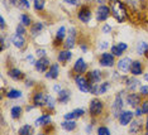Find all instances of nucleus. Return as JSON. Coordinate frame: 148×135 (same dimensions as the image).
I'll list each match as a JSON object with an SVG mask.
<instances>
[{
    "label": "nucleus",
    "instance_id": "obj_1",
    "mask_svg": "<svg viewBox=\"0 0 148 135\" xmlns=\"http://www.w3.org/2000/svg\"><path fill=\"white\" fill-rule=\"evenodd\" d=\"M110 13L118 23H124L128 19L127 6L120 0H110Z\"/></svg>",
    "mask_w": 148,
    "mask_h": 135
},
{
    "label": "nucleus",
    "instance_id": "obj_2",
    "mask_svg": "<svg viewBox=\"0 0 148 135\" xmlns=\"http://www.w3.org/2000/svg\"><path fill=\"white\" fill-rule=\"evenodd\" d=\"M103 109H104V104L99 99H94V100L90 101L89 111H90V115H91V116H99V115H101Z\"/></svg>",
    "mask_w": 148,
    "mask_h": 135
},
{
    "label": "nucleus",
    "instance_id": "obj_3",
    "mask_svg": "<svg viewBox=\"0 0 148 135\" xmlns=\"http://www.w3.org/2000/svg\"><path fill=\"white\" fill-rule=\"evenodd\" d=\"M75 82H76V86L79 87V90L82 91V92H90L91 91V83L84 76L81 75L75 76Z\"/></svg>",
    "mask_w": 148,
    "mask_h": 135
},
{
    "label": "nucleus",
    "instance_id": "obj_4",
    "mask_svg": "<svg viewBox=\"0 0 148 135\" xmlns=\"http://www.w3.org/2000/svg\"><path fill=\"white\" fill-rule=\"evenodd\" d=\"M112 110H113V116L114 117H119V115L122 114V110H123V97H122L120 93H119V95H116L115 100H114Z\"/></svg>",
    "mask_w": 148,
    "mask_h": 135
},
{
    "label": "nucleus",
    "instance_id": "obj_5",
    "mask_svg": "<svg viewBox=\"0 0 148 135\" xmlns=\"http://www.w3.org/2000/svg\"><path fill=\"white\" fill-rule=\"evenodd\" d=\"M110 15V8L106 5H100L96 10V19L97 22H105Z\"/></svg>",
    "mask_w": 148,
    "mask_h": 135
},
{
    "label": "nucleus",
    "instance_id": "obj_6",
    "mask_svg": "<svg viewBox=\"0 0 148 135\" xmlns=\"http://www.w3.org/2000/svg\"><path fill=\"white\" fill-rule=\"evenodd\" d=\"M99 63H100V66H103V67H113L114 63H115L114 55L113 53H103V55L100 56Z\"/></svg>",
    "mask_w": 148,
    "mask_h": 135
},
{
    "label": "nucleus",
    "instance_id": "obj_7",
    "mask_svg": "<svg viewBox=\"0 0 148 135\" xmlns=\"http://www.w3.org/2000/svg\"><path fill=\"white\" fill-rule=\"evenodd\" d=\"M77 18L81 20L82 23H89L90 19H91V10H90L89 6H82V8H80L79 13H77Z\"/></svg>",
    "mask_w": 148,
    "mask_h": 135
},
{
    "label": "nucleus",
    "instance_id": "obj_8",
    "mask_svg": "<svg viewBox=\"0 0 148 135\" xmlns=\"http://www.w3.org/2000/svg\"><path fill=\"white\" fill-rule=\"evenodd\" d=\"M47 100H48V95L43 92H37L33 96V105L34 106H46Z\"/></svg>",
    "mask_w": 148,
    "mask_h": 135
},
{
    "label": "nucleus",
    "instance_id": "obj_9",
    "mask_svg": "<svg viewBox=\"0 0 148 135\" xmlns=\"http://www.w3.org/2000/svg\"><path fill=\"white\" fill-rule=\"evenodd\" d=\"M76 28H71L69 32V37H67L66 39V43H65V48L66 49H71L72 47H75L76 44Z\"/></svg>",
    "mask_w": 148,
    "mask_h": 135
},
{
    "label": "nucleus",
    "instance_id": "obj_10",
    "mask_svg": "<svg viewBox=\"0 0 148 135\" xmlns=\"http://www.w3.org/2000/svg\"><path fill=\"white\" fill-rule=\"evenodd\" d=\"M49 59L47 58V57H42V58H39L37 62L34 63L36 66V70L38 71V72H47V68L49 67Z\"/></svg>",
    "mask_w": 148,
    "mask_h": 135
},
{
    "label": "nucleus",
    "instance_id": "obj_11",
    "mask_svg": "<svg viewBox=\"0 0 148 135\" xmlns=\"http://www.w3.org/2000/svg\"><path fill=\"white\" fill-rule=\"evenodd\" d=\"M133 116H134V112H132V111H124V112H122L119 115L120 125L125 126V125H128V124H130L132 120H133Z\"/></svg>",
    "mask_w": 148,
    "mask_h": 135
},
{
    "label": "nucleus",
    "instance_id": "obj_12",
    "mask_svg": "<svg viewBox=\"0 0 148 135\" xmlns=\"http://www.w3.org/2000/svg\"><path fill=\"white\" fill-rule=\"evenodd\" d=\"M86 70H87V63L85 62L84 58H79L75 62V65H73V71H75L76 73H79V75L86 72Z\"/></svg>",
    "mask_w": 148,
    "mask_h": 135
},
{
    "label": "nucleus",
    "instance_id": "obj_13",
    "mask_svg": "<svg viewBox=\"0 0 148 135\" xmlns=\"http://www.w3.org/2000/svg\"><path fill=\"white\" fill-rule=\"evenodd\" d=\"M58 73H60V66L58 63H53V65L49 67V70L47 71L46 73V78L48 80H55L58 77Z\"/></svg>",
    "mask_w": 148,
    "mask_h": 135
},
{
    "label": "nucleus",
    "instance_id": "obj_14",
    "mask_svg": "<svg viewBox=\"0 0 148 135\" xmlns=\"http://www.w3.org/2000/svg\"><path fill=\"white\" fill-rule=\"evenodd\" d=\"M130 65H132V59L129 57H124L118 62V70L120 72H128V70L130 68Z\"/></svg>",
    "mask_w": 148,
    "mask_h": 135
},
{
    "label": "nucleus",
    "instance_id": "obj_15",
    "mask_svg": "<svg viewBox=\"0 0 148 135\" xmlns=\"http://www.w3.org/2000/svg\"><path fill=\"white\" fill-rule=\"evenodd\" d=\"M127 104L132 107H138V104H140V96L138 93H129L127 96Z\"/></svg>",
    "mask_w": 148,
    "mask_h": 135
},
{
    "label": "nucleus",
    "instance_id": "obj_16",
    "mask_svg": "<svg viewBox=\"0 0 148 135\" xmlns=\"http://www.w3.org/2000/svg\"><path fill=\"white\" fill-rule=\"evenodd\" d=\"M87 80L90 81V83H97L100 82V80H101V72H100L99 70H94L91 72L87 75Z\"/></svg>",
    "mask_w": 148,
    "mask_h": 135
},
{
    "label": "nucleus",
    "instance_id": "obj_17",
    "mask_svg": "<svg viewBox=\"0 0 148 135\" xmlns=\"http://www.w3.org/2000/svg\"><path fill=\"white\" fill-rule=\"evenodd\" d=\"M12 42H13V44H14L16 48H19V49L23 48V47L25 46V38L22 34H18V33H16L15 35H13Z\"/></svg>",
    "mask_w": 148,
    "mask_h": 135
},
{
    "label": "nucleus",
    "instance_id": "obj_18",
    "mask_svg": "<svg viewBox=\"0 0 148 135\" xmlns=\"http://www.w3.org/2000/svg\"><path fill=\"white\" fill-rule=\"evenodd\" d=\"M72 58V53L70 52L69 49H66V50H61V52L58 53V56H57V59H58V62H61V63H66V62H69L70 59Z\"/></svg>",
    "mask_w": 148,
    "mask_h": 135
},
{
    "label": "nucleus",
    "instance_id": "obj_19",
    "mask_svg": "<svg viewBox=\"0 0 148 135\" xmlns=\"http://www.w3.org/2000/svg\"><path fill=\"white\" fill-rule=\"evenodd\" d=\"M71 99V92L69 90H61L58 92V101L60 104H67Z\"/></svg>",
    "mask_w": 148,
    "mask_h": 135
},
{
    "label": "nucleus",
    "instance_id": "obj_20",
    "mask_svg": "<svg viewBox=\"0 0 148 135\" xmlns=\"http://www.w3.org/2000/svg\"><path fill=\"white\" fill-rule=\"evenodd\" d=\"M130 73H132L133 76H138L142 73V63H140L139 61L132 62V65H130Z\"/></svg>",
    "mask_w": 148,
    "mask_h": 135
},
{
    "label": "nucleus",
    "instance_id": "obj_21",
    "mask_svg": "<svg viewBox=\"0 0 148 135\" xmlns=\"http://www.w3.org/2000/svg\"><path fill=\"white\" fill-rule=\"evenodd\" d=\"M51 120H52V117L51 115H42V116H39L38 119L36 120V126H46V125H48L49 123H51Z\"/></svg>",
    "mask_w": 148,
    "mask_h": 135
},
{
    "label": "nucleus",
    "instance_id": "obj_22",
    "mask_svg": "<svg viewBox=\"0 0 148 135\" xmlns=\"http://www.w3.org/2000/svg\"><path fill=\"white\" fill-rule=\"evenodd\" d=\"M10 3L19 9H29L31 8V4H29L28 0H10Z\"/></svg>",
    "mask_w": 148,
    "mask_h": 135
},
{
    "label": "nucleus",
    "instance_id": "obj_23",
    "mask_svg": "<svg viewBox=\"0 0 148 135\" xmlns=\"http://www.w3.org/2000/svg\"><path fill=\"white\" fill-rule=\"evenodd\" d=\"M42 29H43V23H34V24L32 25V28H31V35L32 37H37L39 34V33L42 32Z\"/></svg>",
    "mask_w": 148,
    "mask_h": 135
},
{
    "label": "nucleus",
    "instance_id": "obj_24",
    "mask_svg": "<svg viewBox=\"0 0 148 135\" xmlns=\"http://www.w3.org/2000/svg\"><path fill=\"white\" fill-rule=\"evenodd\" d=\"M140 121L139 120H134L132 121V124H130V127H129V133H132V134H137V133H139L140 129H142V125H140Z\"/></svg>",
    "mask_w": 148,
    "mask_h": 135
},
{
    "label": "nucleus",
    "instance_id": "obj_25",
    "mask_svg": "<svg viewBox=\"0 0 148 135\" xmlns=\"http://www.w3.org/2000/svg\"><path fill=\"white\" fill-rule=\"evenodd\" d=\"M61 125H62L63 129L67 130V131H73L76 129V121H73V120H65Z\"/></svg>",
    "mask_w": 148,
    "mask_h": 135
},
{
    "label": "nucleus",
    "instance_id": "obj_26",
    "mask_svg": "<svg viewBox=\"0 0 148 135\" xmlns=\"http://www.w3.org/2000/svg\"><path fill=\"white\" fill-rule=\"evenodd\" d=\"M8 75H9V77H12L13 80H19L23 77V72L19 68H12L8 71Z\"/></svg>",
    "mask_w": 148,
    "mask_h": 135
},
{
    "label": "nucleus",
    "instance_id": "obj_27",
    "mask_svg": "<svg viewBox=\"0 0 148 135\" xmlns=\"http://www.w3.org/2000/svg\"><path fill=\"white\" fill-rule=\"evenodd\" d=\"M65 35H66V28L65 27H60V29L57 30V34H56V44H58V42L61 43L62 42V39L65 38Z\"/></svg>",
    "mask_w": 148,
    "mask_h": 135
},
{
    "label": "nucleus",
    "instance_id": "obj_28",
    "mask_svg": "<svg viewBox=\"0 0 148 135\" xmlns=\"http://www.w3.org/2000/svg\"><path fill=\"white\" fill-rule=\"evenodd\" d=\"M147 52H148V43H146V42L138 43V46H137V53L138 55L143 56V55H146Z\"/></svg>",
    "mask_w": 148,
    "mask_h": 135
},
{
    "label": "nucleus",
    "instance_id": "obj_29",
    "mask_svg": "<svg viewBox=\"0 0 148 135\" xmlns=\"http://www.w3.org/2000/svg\"><path fill=\"white\" fill-rule=\"evenodd\" d=\"M22 112H23V109L21 106H14V107H12V110H10V115L13 119H19Z\"/></svg>",
    "mask_w": 148,
    "mask_h": 135
},
{
    "label": "nucleus",
    "instance_id": "obj_30",
    "mask_svg": "<svg viewBox=\"0 0 148 135\" xmlns=\"http://www.w3.org/2000/svg\"><path fill=\"white\" fill-rule=\"evenodd\" d=\"M6 97L8 99H19V97H22V92L19 90H9L8 92H6Z\"/></svg>",
    "mask_w": 148,
    "mask_h": 135
},
{
    "label": "nucleus",
    "instance_id": "obj_31",
    "mask_svg": "<svg viewBox=\"0 0 148 135\" xmlns=\"http://www.w3.org/2000/svg\"><path fill=\"white\" fill-rule=\"evenodd\" d=\"M33 3H34V9L37 12H41V10L45 9L46 0H33Z\"/></svg>",
    "mask_w": 148,
    "mask_h": 135
},
{
    "label": "nucleus",
    "instance_id": "obj_32",
    "mask_svg": "<svg viewBox=\"0 0 148 135\" xmlns=\"http://www.w3.org/2000/svg\"><path fill=\"white\" fill-rule=\"evenodd\" d=\"M138 83H139V81H138L137 78H129V80H127V86H128V89L132 90V91L138 86Z\"/></svg>",
    "mask_w": 148,
    "mask_h": 135
},
{
    "label": "nucleus",
    "instance_id": "obj_33",
    "mask_svg": "<svg viewBox=\"0 0 148 135\" xmlns=\"http://www.w3.org/2000/svg\"><path fill=\"white\" fill-rule=\"evenodd\" d=\"M21 23L24 27H28V25H31L32 24V20L31 18H29V15H27V14H21Z\"/></svg>",
    "mask_w": 148,
    "mask_h": 135
},
{
    "label": "nucleus",
    "instance_id": "obj_34",
    "mask_svg": "<svg viewBox=\"0 0 148 135\" xmlns=\"http://www.w3.org/2000/svg\"><path fill=\"white\" fill-rule=\"evenodd\" d=\"M21 135H28V134H31L32 133V126L31 125H24V126H22L21 129H19L18 131Z\"/></svg>",
    "mask_w": 148,
    "mask_h": 135
},
{
    "label": "nucleus",
    "instance_id": "obj_35",
    "mask_svg": "<svg viewBox=\"0 0 148 135\" xmlns=\"http://www.w3.org/2000/svg\"><path fill=\"white\" fill-rule=\"evenodd\" d=\"M110 89V82H103V83H100V95H103V93H105L108 90Z\"/></svg>",
    "mask_w": 148,
    "mask_h": 135
},
{
    "label": "nucleus",
    "instance_id": "obj_36",
    "mask_svg": "<svg viewBox=\"0 0 148 135\" xmlns=\"http://www.w3.org/2000/svg\"><path fill=\"white\" fill-rule=\"evenodd\" d=\"M112 53H113L114 56H116V57H120V56L123 55V50L120 49L118 46H113L112 47Z\"/></svg>",
    "mask_w": 148,
    "mask_h": 135
},
{
    "label": "nucleus",
    "instance_id": "obj_37",
    "mask_svg": "<svg viewBox=\"0 0 148 135\" xmlns=\"http://www.w3.org/2000/svg\"><path fill=\"white\" fill-rule=\"evenodd\" d=\"M47 107H48L49 110H53L55 109V99H53L52 96H48V100H47Z\"/></svg>",
    "mask_w": 148,
    "mask_h": 135
},
{
    "label": "nucleus",
    "instance_id": "obj_38",
    "mask_svg": "<svg viewBox=\"0 0 148 135\" xmlns=\"http://www.w3.org/2000/svg\"><path fill=\"white\" fill-rule=\"evenodd\" d=\"M97 133H99L100 135H109L110 130L108 129V127H105V126H100L99 129H97Z\"/></svg>",
    "mask_w": 148,
    "mask_h": 135
},
{
    "label": "nucleus",
    "instance_id": "obj_39",
    "mask_svg": "<svg viewBox=\"0 0 148 135\" xmlns=\"http://www.w3.org/2000/svg\"><path fill=\"white\" fill-rule=\"evenodd\" d=\"M139 91H140V93H142L143 96H148V86L147 85L140 86L139 87Z\"/></svg>",
    "mask_w": 148,
    "mask_h": 135
},
{
    "label": "nucleus",
    "instance_id": "obj_40",
    "mask_svg": "<svg viewBox=\"0 0 148 135\" xmlns=\"http://www.w3.org/2000/svg\"><path fill=\"white\" fill-rule=\"evenodd\" d=\"M65 3L69 5H80L81 4V0H65Z\"/></svg>",
    "mask_w": 148,
    "mask_h": 135
},
{
    "label": "nucleus",
    "instance_id": "obj_41",
    "mask_svg": "<svg viewBox=\"0 0 148 135\" xmlns=\"http://www.w3.org/2000/svg\"><path fill=\"white\" fill-rule=\"evenodd\" d=\"M73 114H75L76 117H80V116H82L84 114H85V110L84 109H76V110H73Z\"/></svg>",
    "mask_w": 148,
    "mask_h": 135
},
{
    "label": "nucleus",
    "instance_id": "obj_42",
    "mask_svg": "<svg viewBox=\"0 0 148 135\" xmlns=\"http://www.w3.org/2000/svg\"><path fill=\"white\" fill-rule=\"evenodd\" d=\"M16 33H18V34H24L25 33V29H24V25L23 24H19L18 27H16Z\"/></svg>",
    "mask_w": 148,
    "mask_h": 135
},
{
    "label": "nucleus",
    "instance_id": "obj_43",
    "mask_svg": "<svg viewBox=\"0 0 148 135\" xmlns=\"http://www.w3.org/2000/svg\"><path fill=\"white\" fill-rule=\"evenodd\" d=\"M73 119H76V116H75V114H73V111H72V112L65 114V120H73Z\"/></svg>",
    "mask_w": 148,
    "mask_h": 135
},
{
    "label": "nucleus",
    "instance_id": "obj_44",
    "mask_svg": "<svg viewBox=\"0 0 148 135\" xmlns=\"http://www.w3.org/2000/svg\"><path fill=\"white\" fill-rule=\"evenodd\" d=\"M112 32V27H110L109 24H105L103 27V33H105V34H108V33Z\"/></svg>",
    "mask_w": 148,
    "mask_h": 135
},
{
    "label": "nucleus",
    "instance_id": "obj_45",
    "mask_svg": "<svg viewBox=\"0 0 148 135\" xmlns=\"http://www.w3.org/2000/svg\"><path fill=\"white\" fill-rule=\"evenodd\" d=\"M37 56L39 57V58H42V57H46V50L45 49H37Z\"/></svg>",
    "mask_w": 148,
    "mask_h": 135
},
{
    "label": "nucleus",
    "instance_id": "obj_46",
    "mask_svg": "<svg viewBox=\"0 0 148 135\" xmlns=\"http://www.w3.org/2000/svg\"><path fill=\"white\" fill-rule=\"evenodd\" d=\"M118 47H119V48L120 49H122L123 50V52H124V50H127L128 49V46L125 44V43H123V42H119V43H118V44H116Z\"/></svg>",
    "mask_w": 148,
    "mask_h": 135
},
{
    "label": "nucleus",
    "instance_id": "obj_47",
    "mask_svg": "<svg viewBox=\"0 0 148 135\" xmlns=\"http://www.w3.org/2000/svg\"><path fill=\"white\" fill-rule=\"evenodd\" d=\"M143 114H144V112H143V109H140V107H137V110H136V114H134V115L139 117V116H142Z\"/></svg>",
    "mask_w": 148,
    "mask_h": 135
},
{
    "label": "nucleus",
    "instance_id": "obj_48",
    "mask_svg": "<svg viewBox=\"0 0 148 135\" xmlns=\"http://www.w3.org/2000/svg\"><path fill=\"white\" fill-rule=\"evenodd\" d=\"M142 109H143V112H144V114H148V101H146V102H143Z\"/></svg>",
    "mask_w": 148,
    "mask_h": 135
},
{
    "label": "nucleus",
    "instance_id": "obj_49",
    "mask_svg": "<svg viewBox=\"0 0 148 135\" xmlns=\"http://www.w3.org/2000/svg\"><path fill=\"white\" fill-rule=\"evenodd\" d=\"M0 25H1V30L5 28V20H4V18H3V16L0 18Z\"/></svg>",
    "mask_w": 148,
    "mask_h": 135
},
{
    "label": "nucleus",
    "instance_id": "obj_50",
    "mask_svg": "<svg viewBox=\"0 0 148 135\" xmlns=\"http://www.w3.org/2000/svg\"><path fill=\"white\" fill-rule=\"evenodd\" d=\"M0 42H1V50H4L5 49V39H4V37H1Z\"/></svg>",
    "mask_w": 148,
    "mask_h": 135
},
{
    "label": "nucleus",
    "instance_id": "obj_51",
    "mask_svg": "<svg viewBox=\"0 0 148 135\" xmlns=\"http://www.w3.org/2000/svg\"><path fill=\"white\" fill-rule=\"evenodd\" d=\"M53 90H55V91H56V92H57V93H58V92H60V91H61V87H60L58 85H55V86H53Z\"/></svg>",
    "mask_w": 148,
    "mask_h": 135
},
{
    "label": "nucleus",
    "instance_id": "obj_52",
    "mask_svg": "<svg viewBox=\"0 0 148 135\" xmlns=\"http://www.w3.org/2000/svg\"><path fill=\"white\" fill-rule=\"evenodd\" d=\"M27 59H28L29 62H32V63H36L34 62V58H33V56H28V57H27Z\"/></svg>",
    "mask_w": 148,
    "mask_h": 135
},
{
    "label": "nucleus",
    "instance_id": "obj_53",
    "mask_svg": "<svg viewBox=\"0 0 148 135\" xmlns=\"http://www.w3.org/2000/svg\"><path fill=\"white\" fill-rule=\"evenodd\" d=\"M87 1H96V3H104L106 0H87Z\"/></svg>",
    "mask_w": 148,
    "mask_h": 135
},
{
    "label": "nucleus",
    "instance_id": "obj_54",
    "mask_svg": "<svg viewBox=\"0 0 148 135\" xmlns=\"http://www.w3.org/2000/svg\"><path fill=\"white\" fill-rule=\"evenodd\" d=\"M144 80L148 81V71H147V73H144Z\"/></svg>",
    "mask_w": 148,
    "mask_h": 135
},
{
    "label": "nucleus",
    "instance_id": "obj_55",
    "mask_svg": "<svg viewBox=\"0 0 148 135\" xmlns=\"http://www.w3.org/2000/svg\"><path fill=\"white\" fill-rule=\"evenodd\" d=\"M81 49H82V50H86L87 47H86V46H81Z\"/></svg>",
    "mask_w": 148,
    "mask_h": 135
},
{
    "label": "nucleus",
    "instance_id": "obj_56",
    "mask_svg": "<svg viewBox=\"0 0 148 135\" xmlns=\"http://www.w3.org/2000/svg\"><path fill=\"white\" fill-rule=\"evenodd\" d=\"M146 127L148 129V117H147V121H146Z\"/></svg>",
    "mask_w": 148,
    "mask_h": 135
}]
</instances>
